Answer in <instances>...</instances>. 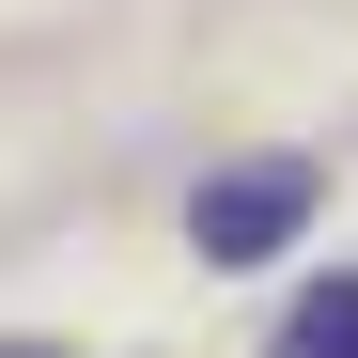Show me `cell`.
<instances>
[{
	"label": "cell",
	"mask_w": 358,
	"mask_h": 358,
	"mask_svg": "<svg viewBox=\"0 0 358 358\" xmlns=\"http://www.w3.org/2000/svg\"><path fill=\"white\" fill-rule=\"evenodd\" d=\"M296 218H312V156H250V171H218V187L187 203V250L203 265H265Z\"/></svg>",
	"instance_id": "1"
},
{
	"label": "cell",
	"mask_w": 358,
	"mask_h": 358,
	"mask_svg": "<svg viewBox=\"0 0 358 358\" xmlns=\"http://www.w3.org/2000/svg\"><path fill=\"white\" fill-rule=\"evenodd\" d=\"M280 358H358V280H312L280 312Z\"/></svg>",
	"instance_id": "2"
},
{
	"label": "cell",
	"mask_w": 358,
	"mask_h": 358,
	"mask_svg": "<svg viewBox=\"0 0 358 358\" xmlns=\"http://www.w3.org/2000/svg\"><path fill=\"white\" fill-rule=\"evenodd\" d=\"M0 358H47V343H0Z\"/></svg>",
	"instance_id": "3"
}]
</instances>
